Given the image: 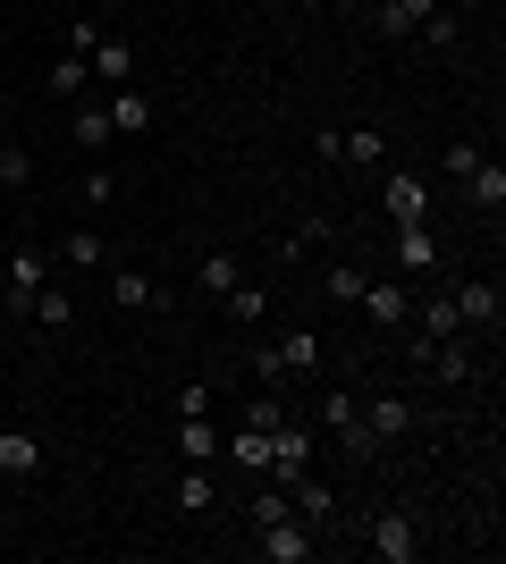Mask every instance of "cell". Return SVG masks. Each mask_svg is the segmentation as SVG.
<instances>
[{"instance_id": "1", "label": "cell", "mask_w": 506, "mask_h": 564, "mask_svg": "<svg viewBox=\"0 0 506 564\" xmlns=\"http://www.w3.org/2000/svg\"><path fill=\"white\" fill-rule=\"evenodd\" d=\"M313 430H321V438H337L355 464H380V455H388L380 438H372V422H363L355 388H330V397H313Z\"/></svg>"}, {"instance_id": "2", "label": "cell", "mask_w": 506, "mask_h": 564, "mask_svg": "<svg viewBox=\"0 0 506 564\" xmlns=\"http://www.w3.org/2000/svg\"><path fill=\"white\" fill-rule=\"evenodd\" d=\"M321 337L313 329H288L279 346H254V371H262V388H288V379H304V371H321Z\"/></svg>"}, {"instance_id": "3", "label": "cell", "mask_w": 506, "mask_h": 564, "mask_svg": "<svg viewBox=\"0 0 506 564\" xmlns=\"http://www.w3.org/2000/svg\"><path fill=\"white\" fill-rule=\"evenodd\" d=\"M363 547H372L380 564H413V556H422V540H413V514H406V506L363 514Z\"/></svg>"}, {"instance_id": "4", "label": "cell", "mask_w": 506, "mask_h": 564, "mask_svg": "<svg viewBox=\"0 0 506 564\" xmlns=\"http://www.w3.org/2000/svg\"><path fill=\"white\" fill-rule=\"evenodd\" d=\"M380 212H388V228H413V219H431V186L413 169H380Z\"/></svg>"}, {"instance_id": "5", "label": "cell", "mask_w": 506, "mask_h": 564, "mask_svg": "<svg viewBox=\"0 0 506 564\" xmlns=\"http://www.w3.org/2000/svg\"><path fill=\"white\" fill-rule=\"evenodd\" d=\"M363 321H372V329H406L413 321V279H363Z\"/></svg>"}, {"instance_id": "6", "label": "cell", "mask_w": 506, "mask_h": 564, "mask_svg": "<svg viewBox=\"0 0 506 564\" xmlns=\"http://www.w3.org/2000/svg\"><path fill=\"white\" fill-rule=\"evenodd\" d=\"M313 447H321V430L288 413V422L270 430V480H295V471H313Z\"/></svg>"}, {"instance_id": "7", "label": "cell", "mask_w": 506, "mask_h": 564, "mask_svg": "<svg viewBox=\"0 0 506 564\" xmlns=\"http://www.w3.org/2000/svg\"><path fill=\"white\" fill-rule=\"evenodd\" d=\"M448 295H456V321H464V329L498 337V321H506V295H498V279H464V286H448Z\"/></svg>"}, {"instance_id": "8", "label": "cell", "mask_w": 506, "mask_h": 564, "mask_svg": "<svg viewBox=\"0 0 506 564\" xmlns=\"http://www.w3.org/2000/svg\"><path fill=\"white\" fill-rule=\"evenodd\" d=\"M388 261H397V279H439V236H431V219H413V228H397Z\"/></svg>"}, {"instance_id": "9", "label": "cell", "mask_w": 506, "mask_h": 564, "mask_svg": "<svg viewBox=\"0 0 506 564\" xmlns=\"http://www.w3.org/2000/svg\"><path fill=\"white\" fill-rule=\"evenodd\" d=\"M288 506H295L304 531H330V522H337V489H330V480H313V471H295V480H288Z\"/></svg>"}, {"instance_id": "10", "label": "cell", "mask_w": 506, "mask_h": 564, "mask_svg": "<svg viewBox=\"0 0 506 564\" xmlns=\"http://www.w3.org/2000/svg\"><path fill=\"white\" fill-rule=\"evenodd\" d=\"M43 286H51V253H34V245H18V253H9V312H18V321H25V304H34Z\"/></svg>"}, {"instance_id": "11", "label": "cell", "mask_w": 506, "mask_h": 564, "mask_svg": "<svg viewBox=\"0 0 506 564\" xmlns=\"http://www.w3.org/2000/svg\"><path fill=\"white\" fill-rule=\"evenodd\" d=\"M110 304L119 312H169L177 295H169L161 279H144V270H110Z\"/></svg>"}, {"instance_id": "12", "label": "cell", "mask_w": 506, "mask_h": 564, "mask_svg": "<svg viewBox=\"0 0 506 564\" xmlns=\"http://www.w3.org/2000/svg\"><path fill=\"white\" fill-rule=\"evenodd\" d=\"M254 547H262V564H304V556H313V531H304V522H262V540H254Z\"/></svg>"}, {"instance_id": "13", "label": "cell", "mask_w": 506, "mask_h": 564, "mask_svg": "<svg viewBox=\"0 0 506 564\" xmlns=\"http://www.w3.org/2000/svg\"><path fill=\"white\" fill-rule=\"evenodd\" d=\"M431 9H439V0H372V34H380V43H406Z\"/></svg>"}, {"instance_id": "14", "label": "cell", "mask_w": 506, "mask_h": 564, "mask_svg": "<svg viewBox=\"0 0 506 564\" xmlns=\"http://www.w3.org/2000/svg\"><path fill=\"white\" fill-rule=\"evenodd\" d=\"M43 471V438L34 430H0V480H34Z\"/></svg>"}, {"instance_id": "15", "label": "cell", "mask_w": 506, "mask_h": 564, "mask_svg": "<svg viewBox=\"0 0 506 564\" xmlns=\"http://www.w3.org/2000/svg\"><path fill=\"white\" fill-rule=\"evenodd\" d=\"M219 304H228V321H237V329H262V321H270V286H262V279H237Z\"/></svg>"}, {"instance_id": "16", "label": "cell", "mask_w": 506, "mask_h": 564, "mask_svg": "<svg viewBox=\"0 0 506 564\" xmlns=\"http://www.w3.org/2000/svg\"><path fill=\"white\" fill-rule=\"evenodd\" d=\"M363 422H372V438H380V447H397V438L413 430V404H406V397H372V404H363Z\"/></svg>"}, {"instance_id": "17", "label": "cell", "mask_w": 506, "mask_h": 564, "mask_svg": "<svg viewBox=\"0 0 506 564\" xmlns=\"http://www.w3.org/2000/svg\"><path fill=\"white\" fill-rule=\"evenodd\" d=\"M337 161L355 169V177H363V169H388V135H380V127H355V135H337Z\"/></svg>"}, {"instance_id": "18", "label": "cell", "mask_w": 506, "mask_h": 564, "mask_svg": "<svg viewBox=\"0 0 506 564\" xmlns=\"http://www.w3.org/2000/svg\"><path fill=\"white\" fill-rule=\"evenodd\" d=\"M85 68H94V76H101V85H127V76H136V51H127V43H119V34H101V43H94V51H85Z\"/></svg>"}, {"instance_id": "19", "label": "cell", "mask_w": 506, "mask_h": 564, "mask_svg": "<svg viewBox=\"0 0 506 564\" xmlns=\"http://www.w3.org/2000/svg\"><path fill=\"white\" fill-rule=\"evenodd\" d=\"M101 110H110V127H119V135H144V127H152V101L136 94V85H110V101H101Z\"/></svg>"}, {"instance_id": "20", "label": "cell", "mask_w": 506, "mask_h": 564, "mask_svg": "<svg viewBox=\"0 0 506 564\" xmlns=\"http://www.w3.org/2000/svg\"><path fill=\"white\" fill-rule=\"evenodd\" d=\"M68 135L85 143V152H101V143H119V127H110V110H101V101H76V118H68Z\"/></svg>"}, {"instance_id": "21", "label": "cell", "mask_w": 506, "mask_h": 564, "mask_svg": "<svg viewBox=\"0 0 506 564\" xmlns=\"http://www.w3.org/2000/svg\"><path fill=\"white\" fill-rule=\"evenodd\" d=\"M237 279H245V261H237V253H203V261H194V286H203L212 304H219V295H228Z\"/></svg>"}, {"instance_id": "22", "label": "cell", "mask_w": 506, "mask_h": 564, "mask_svg": "<svg viewBox=\"0 0 506 564\" xmlns=\"http://www.w3.org/2000/svg\"><path fill=\"white\" fill-rule=\"evenodd\" d=\"M85 76H94V68H85V51H68V59H51V68H43V85H51V101H85Z\"/></svg>"}, {"instance_id": "23", "label": "cell", "mask_w": 506, "mask_h": 564, "mask_svg": "<svg viewBox=\"0 0 506 564\" xmlns=\"http://www.w3.org/2000/svg\"><path fill=\"white\" fill-rule=\"evenodd\" d=\"M464 203H473V212H498V203H506V169H498V161H473V177H464Z\"/></svg>"}, {"instance_id": "24", "label": "cell", "mask_w": 506, "mask_h": 564, "mask_svg": "<svg viewBox=\"0 0 506 564\" xmlns=\"http://www.w3.org/2000/svg\"><path fill=\"white\" fill-rule=\"evenodd\" d=\"M177 455H186V464H212V455H219L212 413H186V422H177Z\"/></svg>"}, {"instance_id": "25", "label": "cell", "mask_w": 506, "mask_h": 564, "mask_svg": "<svg viewBox=\"0 0 506 564\" xmlns=\"http://www.w3.org/2000/svg\"><path fill=\"white\" fill-rule=\"evenodd\" d=\"M413 34H422V43H431V51H456V43H464V18H456V9H448V0H439V9H431V18H422V25H413Z\"/></svg>"}, {"instance_id": "26", "label": "cell", "mask_w": 506, "mask_h": 564, "mask_svg": "<svg viewBox=\"0 0 506 564\" xmlns=\"http://www.w3.org/2000/svg\"><path fill=\"white\" fill-rule=\"evenodd\" d=\"M60 261H68V270H110V245H101L94 228H76L68 245H60Z\"/></svg>"}, {"instance_id": "27", "label": "cell", "mask_w": 506, "mask_h": 564, "mask_svg": "<svg viewBox=\"0 0 506 564\" xmlns=\"http://www.w3.org/2000/svg\"><path fill=\"white\" fill-rule=\"evenodd\" d=\"M68 286H43V295H34V304H25V321H34V329H68Z\"/></svg>"}, {"instance_id": "28", "label": "cell", "mask_w": 506, "mask_h": 564, "mask_svg": "<svg viewBox=\"0 0 506 564\" xmlns=\"http://www.w3.org/2000/svg\"><path fill=\"white\" fill-rule=\"evenodd\" d=\"M212 471H203V464H186V471H177V506H186V514H212Z\"/></svg>"}, {"instance_id": "29", "label": "cell", "mask_w": 506, "mask_h": 564, "mask_svg": "<svg viewBox=\"0 0 506 564\" xmlns=\"http://www.w3.org/2000/svg\"><path fill=\"white\" fill-rule=\"evenodd\" d=\"M228 464H245V471H270V430H237V438H228Z\"/></svg>"}, {"instance_id": "30", "label": "cell", "mask_w": 506, "mask_h": 564, "mask_svg": "<svg viewBox=\"0 0 506 564\" xmlns=\"http://www.w3.org/2000/svg\"><path fill=\"white\" fill-rule=\"evenodd\" d=\"M279 422H288V388H262L245 404V430H279Z\"/></svg>"}, {"instance_id": "31", "label": "cell", "mask_w": 506, "mask_h": 564, "mask_svg": "<svg viewBox=\"0 0 506 564\" xmlns=\"http://www.w3.org/2000/svg\"><path fill=\"white\" fill-rule=\"evenodd\" d=\"M295 506H288V480H262V489H254V531H262V522H288Z\"/></svg>"}, {"instance_id": "32", "label": "cell", "mask_w": 506, "mask_h": 564, "mask_svg": "<svg viewBox=\"0 0 506 564\" xmlns=\"http://www.w3.org/2000/svg\"><path fill=\"white\" fill-rule=\"evenodd\" d=\"M0 186H34V152H25V143H0Z\"/></svg>"}, {"instance_id": "33", "label": "cell", "mask_w": 506, "mask_h": 564, "mask_svg": "<svg viewBox=\"0 0 506 564\" xmlns=\"http://www.w3.org/2000/svg\"><path fill=\"white\" fill-rule=\"evenodd\" d=\"M363 279H372V270H355V261H337L330 279H321V295H330V304H355V295H363Z\"/></svg>"}, {"instance_id": "34", "label": "cell", "mask_w": 506, "mask_h": 564, "mask_svg": "<svg viewBox=\"0 0 506 564\" xmlns=\"http://www.w3.org/2000/svg\"><path fill=\"white\" fill-rule=\"evenodd\" d=\"M212 379H186V388H177V422H186V413H212Z\"/></svg>"}, {"instance_id": "35", "label": "cell", "mask_w": 506, "mask_h": 564, "mask_svg": "<svg viewBox=\"0 0 506 564\" xmlns=\"http://www.w3.org/2000/svg\"><path fill=\"white\" fill-rule=\"evenodd\" d=\"M473 161H482V143H464V135L448 143V177H456V186H464V177H473Z\"/></svg>"}, {"instance_id": "36", "label": "cell", "mask_w": 506, "mask_h": 564, "mask_svg": "<svg viewBox=\"0 0 506 564\" xmlns=\"http://www.w3.org/2000/svg\"><path fill=\"white\" fill-rule=\"evenodd\" d=\"M313 245H330V219H321V212L304 219V228H295V245H288V253H313Z\"/></svg>"}, {"instance_id": "37", "label": "cell", "mask_w": 506, "mask_h": 564, "mask_svg": "<svg viewBox=\"0 0 506 564\" xmlns=\"http://www.w3.org/2000/svg\"><path fill=\"white\" fill-rule=\"evenodd\" d=\"M288 9H330V0H288Z\"/></svg>"}, {"instance_id": "38", "label": "cell", "mask_w": 506, "mask_h": 564, "mask_svg": "<svg viewBox=\"0 0 506 564\" xmlns=\"http://www.w3.org/2000/svg\"><path fill=\"white\" fill-rule=\"evenodd\" d=\"M330 9H372V0H330Z\"/></svg>"}]
</instances>
